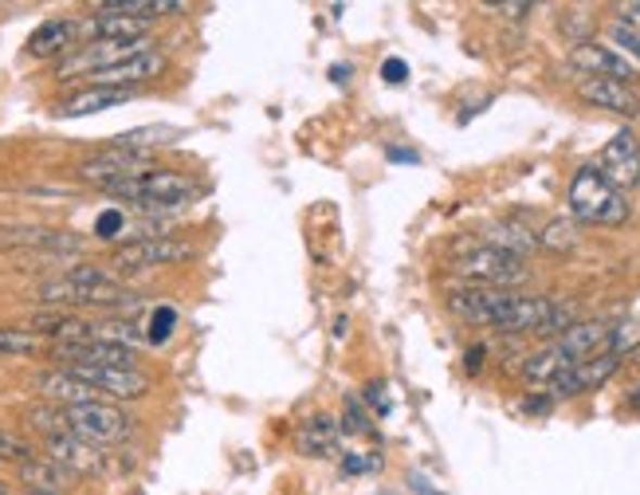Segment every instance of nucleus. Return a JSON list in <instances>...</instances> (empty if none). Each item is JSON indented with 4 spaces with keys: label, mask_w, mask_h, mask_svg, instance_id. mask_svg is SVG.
I'll return each mask as SVG.
<instances>
[{
    "label": "nucleus",
    "mask_w": 640,
    "mask_h": 495,
    "mask_svg": "<svg viewBox=\"0 0 640 495\" xmlns=\"http://www.w3.org/2000/svg\"><path fill=\"white\" fill-rule=\"evenodd\" d=\"M487 244L491 248H503V252H511V256H527V252H535L538 248V237L530 232V228L515 225V220H503V225H491V232H487Z\"/></svg>",
    "instance_id": "nucleus-26"
},
{
    "label": "nucleus",
    "mask_w": 640,
    "mask_h": 495,
    "mask_svg": "<svg viewBox=\"0 0 640 495\" xmlns=\"http://www.w3.org/2000/svg\"><path fill=\"white\" fill-rule=\"evenodd\" d=\"M16 472H21V484L28 487V492H67V484H72V472H63L60 465H52L48 456H31V460H24V465H16Z\"/></svg>",
    "instance_id": "nucleus-22"
},
{
    "label": "nucleus",
    "mask_w": 640,
    "mask_h": 495,
    "mask_svg": "<svg viewBox=\"0 0 640 495\" xmlns=\"http://www.w3.org/2000/svg\"><path fill=\"white\" fill-rule=\"evenodd\" d=\"M366 468H382V460H362L358 453L346 460V472H366Z\"/></svg>",
    "instance_id": "nucleus-36"
},
{
    "label": "nucleus",
    "mask_w": 640,
    "mask_h": 495,
    "mask_svg": "<svg viewBox=\"0 0 640 495\" xmlns=\"http://www.w3.org/2000/svg\"><path fill=\"white\" fill-rule=\"evenodd\" d=\"M598 169L617 193L640 186V142L632 138V130H620V135H613L605 142V150L598 157Z\"/></svg>",
    "instance_id": "nucleus-10"
},
{
    "label": "nucleus",
    "mask_w": 640,
    "mask_h": 495,
    "mask_svg": "<svg viewBox=\"0 0 640 495\" xmlns=\"http://www.w3.org/2000/svg\"><path fill=\"white\" fill-rule=\"evenodd\" d=\"M31 354H52V342H43L28 327H0V358H31Z\"/></svg>",
    "instance_id": "nucleus-24"
},
{
    "label": "nucleus",
    "mask_w": 640,
    "mask_h": 495,
    "mask_svg": "<svg viewBox=\"0 0 640 495\" xmlns=\"http://www.w3.org/2000/svg\"><path fill=\"white\" fill-rule=\"evenodd\" d=\"M578 244V232L569 220H550L542 228V237H538V248H550V252H569V248Z\"/></svg>",
    "instance_id": "nucleus-29"
},
{
    "label": "nucleus",
    "mask_w": 640,
    "mask_h": 495,
    "mask_svg": "<svg viewBox=\"0 0 640 495\" xmlns=\"http://www.w3.org/2000/svg\"><path fill=\"white\" fill-rule=\"evenodd\" d=\"M511 295H515V291H507V288H479V283H472V288L452 291V295H448V307H452V315H460L464 322L496 327V319L503 315V307L511 303Z\"/></svg>",
    "instance_id": "nucleus-13"
},
{
    "label": "nucleus",
    "mask_w": 640,
    "mask_h": 495,
    "mask_svg": "<svg viewBox=\"0 0 640 495\" xmlns=\"http://www.w3.org/2000/svg\"><path fill=\"white\" fill-rule=\"evenodd\" d=\"M554 346L578 366V361L593 358V354H601L610 346V327L605 322H574V327H566L558 334Z\"/></svg>",
    "instance_id": "nucleus-20"
},
{
    "label": "nucleus",
    "mask_w": 640,
    "mask_h": 495,
    "mask_svg": "<svg viewBox=\"0 0 640 495\" xmlns=\"http://www.w3.org/2000/svg\"><path fill=\"white\" fill-rule=\"evenodd\" d=\"M382 75L389 82H405V79H409V63H405V60H385Z\"/></svg>",
    "instance_id": "nucleus-34"
},
{
    "label": "nucleus",
    "mask_w": 640,
    "mask_h": 495,
    "mask_svg": "<svg viewBox=\"0 0 640 495\" xmlns=\"http://www.w3.org/2000/svg\"><path fill=\"white\" fill-rule=\"evenodd\" d=\"M610 40L617 43L613 52L625 55V60H637V63H640V36H637L632 28H625L620 21H613V24H610Z\"/></svg>",
    "instance_id": "nucleus-30"
},
{
    "label": "nucleus",
    "mask_w": 640,
    "mask_h": 495,
    "mask_svg": "<svg viewBox=\"0 0 640 495\" xmlns=\"http://www.w3.org/2000/svg\"><path fill=\"white\" fill-rule=\"evenodd\" d=\"M569 60H574V67L586 72L589 79H613V82H629V87H632V79H637L632 63L613 52V48H605V43H586V40L574 43Z\"/></svg>",
    "instance_id": "nucleus-16"
},
{
    "label": "nucleus",
    "mask_w": 640,
    "mask_h": 495,
    "mask_svg": "<svg viewBox=\"0 0 640 495\" xmlns=\"http://www.w3.org/2000/svg\"><path fill=\"white\" fill-rule=\"evenodd\" d=\"M31 334H40L43 342L63 346V342H91L94 339V322L75 315V310H60V307H43L28 319Z\"/></svg>",
    "instance_id": "nucleus-14"
},
{
    "label": "nucleus",
    "mask_w": 640,
    "mask_h": 495,
    "mask_svg": "<svg viewBox=\"0 0 640 495\" xmlns=\"http://www.w3.org/2000/svg\"><path fill=\"white\" fill-rule=\"evenodd\" d=\"M421 495H440V492H433V487H421Z\"/></svg>",
    "instance_id": "nucleus-42"
},
{
    "label": "nucleus",
    "mask_w": 640,
    "mask_h": 495,
    "mask_svg": "<svg viewBox=\"0 0 640 495\" xmlns=\"http://www.w3.org/2000/svg\"><path fill=\"white\" fill-rule=\"evenodd\" d=\"M106 196H118L126 205L142 208V213H174V208H185L189 201L201 196L189 174H177V169H145V174L130 177V181H118V186L103 189Z\"/></svg>",
    "instance_id": "nucleus-2"
},
{
    "label": "nucleus",
    "mask_w": 640,
    "mask_h": 495,
    "mask_svg": "<svg viewBox=\"0 0 640 495\" xmlns=\"http://www.w3.org/2000/svg\"><path fill=\"white\" fill-rule=\"evenodd\" d=\"M166 72V55L150 48L142 55H130V60H118L103 72L87 75V87H111V91H135L138 82L145 79H157V75Z\"/></svg>",
    "instance_id": "nucleus-9"
},
{
    "label": "nucleus",
    "mask_w": 640,
    "mask_h": 495,
    "mask_svg": "<svg viewBox=\"0 0 640 495\" xmlns=\"http://www.w3.org/2000/svg\"><path fill=\"white\" fill-rule=\"evenodd\" d=\"M63 370L91 385L99 397H114V402H135L150 393V378L142 370H114V366H63Z\"/></svg>",
    "instance_id": "nucleus-8"
},
{
    "label": "nucleus",
    "mask_w": 640,
    "mask_h": 495,
    "mask_svg": "<svg viewBox=\"0 0 640 495\" xmlns=\"http://www.w3.org/2000/svg\"><path fill=\"white\" fill-rule=\"evenodd\" d=\"M36 300L43 307H60V310H130L142 303L135 288H126L123 279L114 276L111 268H99V264H79V268L63 271L60 279H48L40 283Z\"/></svg>",
    "instance_id": "nucleus-1"
},
{
    "label": "nucleus",
    "mask_w": 640,
    "mask_h": 495,
    "mask_svg": "<svg viewBox=\"0 0 640 495\" xmlns=\"http://www.w3.org/2000/svg\"><path fill=\"white\" fill-rule=\"evenodd\" d=\"M479 358H484V346H475V351H468V370H479Z\"/></svg>",
    "instance_id": "nucleus-39"
},
{
    "label": "nucleus",
    "mask_w": 640,
    "mask_h": 495,
    "mask_svg": "<svg viewBox=\"0 0 640 495\" xmlns=\"http://www.w3.org/2000/svg\"><path fill=\"white\" fill-rule=\"evenodd\" d=\"M366 402H370L377 412H389V402L382 397V385H370V390H366Z\"/></svg>",
    "instance_id": "nucleus-35"
},
{
    "label": "nucleus",
    "mask_w": 640,
    "mask_h": 495,
    "mask_svg": "<svg viewBox=\"0 0 640 495\" xmlns=\"http://www.w3.org/2000/svg\"><path fill=\"white\" fill-rule=\"evenodd\" d=\"M145 169H154V154L150 150H126V145H106L99 154L84 157L79 162V181L87 186H99V189H111L118 181H130V177L145 174Z\"/></svg>",
    "instance_id": "nucleus-7"
},
{
    "label": "nucleus",
    "mask_w": 640,
    "mask_h": 495,
    "mask_svg": "<svg viewBox=\"0 0 640 495\" xmlns=\"http://www.w3.org/2000/svg\"><path fill=\"white\" fill-rule=\"evenodd\" d=\"M36 393H43L52 405H91V402H103L99 393L91 390L87 382H79L75 373H67L60 366V370H43V373H36Z\"/></svg>",
    "instance_id": "nucleus-19"
},
{
    "label": "nucleus",
    "mask_w": 640,
    "mask_h": 495,
    "mask_svg": "<svg viewBox=\"0 0 640 495\" xmlns=\"http://www.w3.org/2000/svg\"><path fill=\"white\" fill-rule=\"evenodd\" d=\"M63 417H67V429L87 444H123L135 436V417L111 402L67 405Z\"/></svg>",
    "instance_id": "nucleus-5"
},
{
    "label": "nucleus",
    "mask_w": 640,
    "mask_h": 495,
    "mask_svg": "<svg viewBox=\"0 0 640 495\" xmlns=\"http://www.w3.org/2000/svg\"><path fill=\"white\" fill-rule=\"evenodd\" d=\"M569 213H574V220H581V225H625L629 220V201L617 193V189L601 177L598 165H581L578 174H574V181H569Z\"/></svg>",
    "instance_id": "nucleus-3"
},
{
    "label": "nucleus",
    "mask_w": 640,
    "mask_h": 495,
    "mask_svg": "<svg viewBox=\"0 0 640 495\" xmlns=\"http://www.w3.org/2000/svg\"><path fill=\"white\" fill-rule=\"evenodd\" d=\"M346 421H350V429H366V417L358 409V402H346Z\"/></svg>",
    "instance_id": "nucleus-37"
},
{
    "label": "nucleus",
    "mask_w": 640,
    "mask_h": 495,
    "mask_svg": "<svg viewBox=\"0 0 640 495\" xmlns=\"http://www.w3.org/2000/svg\"><path fill=\"white\" fill-rule=\"evenodd\" d=\"M569 366H574V361H569L566 354H562L554 342H550L547 351L530 354V358L523 361V378H527L530 385H550V382H558V378H562Z\"/></svg>",
    "instance_id": "nucleus-23"
},
{
    "label": "nucleus",
    "mask_w": 640,
    "mask_h": 495,
    "mask_svg": "<svg viewBox=\"0 0 640 495\" xmlns=\"http://www.w3.org/2000/svg\"><path fill=\"white\" fill-rule=\"evenodd\" d=\"M94 232H99L103 240H123V237H126V220H123V213H118V208L103 213V217H99V225H94Z\"/></svg>",
    "instance_id": "nucleus-32"
},
{
    "label": "nucleus",
    "mask_w": 640,
    "mask_h": 495,
    "mask_svg": "<svg viewBox=\"0 0 640 495\" xmlns=\"http://www.w3.org/2000/svg\"><path fill=\"white\" fill-rule=\"evenodd\" d=\"M177 327V310L174 307H157L154 310V322H150V334H145V342H166L169 334H174Z\"/></svg>",
    "instance_id": "nucleus-31"
},
{
    "label": "nucleus",
    "mask_w": 640,
    "mask_h": 495,
    "mask_svg": "<svg viewBox=\"0 0 640 495\" xmlns=\"http://www.w3.org/2000/svg\"><path fill=\"white\" fill-rule=\"evenodd\" d=\"M496 12H507V16H527L530 4H496Z\"/></svg>",
    "instance_id": "nucleus-38"
},
{
    "label": "nucleus",
    "mask_w": 640,
    "mask_h": 495,
    "mask_svg": "<svg viewBox=\"0 0 640 495\" xmlns=\"http://www.w3.org/2000/svg\"><path fill=\"white\" fill-rule=\"evenodd\" d=\"M135 99V91H111V87H79L55 106L60 118H87V114H99V111H114V106H123Z\"/></svg>",
    "instance_id": "nucleus-21"
},
{
    "label": "nucleus",
    "mask_w": 640,
    "mask_h": 495,
    "mask_svg": "<svg viewBox=\"0 0 640 495\" xmlns=\"http://www.w3.org/2000/svg\"><path fill=\"white\" fill-rule=\"evenodd\" d=\"M620 370V358L610 351H601L593 354V358L578 361V366H569L558 382H550V402H562V397H578V393H589V390H598V385H605L613 378V373Z\"/></svg>",
    "instance_id": "nucleus-12"
},
{
    "label": "nucleus",
    "mask_w": 640,
    "mask_h": 495,
    "mask_svg": "<svg viewBox=\"0 0 640 495\" xmlns=\"http://www.w3.org/2000/svg\"><path fill=\"white\" fill-rule=\"evenodd\" d=\"M181 259H193V244L177 237H145V240H126L111 252L106 268L114 276H135V271H154V268H169V264H181Z\"/></svg>",
    "instance_id": "nucleus-4"
},
{
    "label": "nucleus",
    "mask_w": 640,
    "mask_h": 495,
    "mask_svg": "<svg viewBox=\"0 0 640 495\" xmlns=\"http://www.w3.org/2000/svg\"><path fill=\"white\" fill-rule=\"evenodd\" d=\"M617 16H620V24H625V28H632L640 36V0H629V4H620Z\"/></svg>",
    "instance_id": "nucleus-33"
},
{
    "label": "nucleus",
    "mask_w": 640,
    "mask_h": 495,
    "mask_svg": "<svg viewBox=\"0 0 640 495\" xmlns=\"http://www.w3.org/2000/svg\"><path fill=\"white\" fill-rule=\"evenodd\" d=\"M299 444H303V453H310V456H331L334 448H338V421H334V417H315V421H307L299 433Z\"/></svg>",
    "instance_id": "nucleus-25"
},
{
    "label": "nucleus",
    "mask_w": 640,
    "mask_h": 495,
    "mask_svg": "<svg viewBox=\"0 0 640 495\" xmlns=\"http://www.w3.org/2000/svg\"><path fill=\"white\" fill-rule=\"evenodd\" d=\"M43 456L72 475H103L106 472V456L99 453V444L79 441L75 433L43 436Z\"/></svg>",
    "instance_id": "nucleus-11"
},
{
    "label": "nucleus",
    "mask_w": 640,
    "mask_h": 495,
    "mask_svg": "<svg viewBox=\"0 0 640 495\" xmlns=\"http://www.w3.org/2000/svg\"><path fill=\"white\" fill-rule=\"evenodd\" d=\"M28 424L43 436L72 433V429H67V417H63V405H36V409H28Z\"/></svg>",
    "instance_id": "nucleus-27"
},
{
    "label": "nucleus",
    "mask_w": 640,
    "mask_h": 495,
    "mask_svg": "<svg viewBox=\"0 0 640 495\" xmlns=\"http://www.w3.org/2000/svg\"><path fill=\"white\" fill-rule=\"evenodd\" d=\"M84 36V21H72V16H52L43 21L40 28L28 36V55L31 60H67L75 52V43Z\"/></svg>",
    "instance_id": "nucleus-15"
},
{
    "label": "nucleus",
    "mask_w": 640,
    "mask_h": 495,
    "mask_svg": "<svg viewBox=\"0 0 640 495\" xmlns=\"http://www.w3.org/2000/svg\"><path fill=\"white\" fill-rule=\"evenodd\" d=\"M578 94L586 99L589 106H598V111H613V114H620V118H637L640 114V94L632 91L629 82L589 79V75H581Z\"/></svg>",
    "instance_id": "nucleus-17"
},
{
    "label": "nucleus",
    "mask_w": 640,
    "mask_h": 495,
    "mask_svg": "<svg viewBox=\"0 0 640 495\" xmlns=\"http://www.w3.org/2000/svg\"><path fill=\"white\" fill-rule=\"evenodd\" d=\"M0 248H40V252L72 256V252H84V237L55 232V228H9V232H0Z\"/></svg>",
    "instance_id": "nucleus-18"
},
{
    "label": "nucleus",
    "mask_w": 640,
    "mask_h": 495,
    "mask_svg": "<svg viewBox=\"0 0 640 495\" xmlns=\"http://www.w3.org/2000/svg\"><path fill=\"white\" fill-rule=\"evenodd\" d=\"M24 495H60V492H24Z\"/></svg>",
    "instance_id": "nucleus-41"
},
{
    "label": "nucleus",
    "mask_w": 640,
    "mask_h": 495,
    "mask_svg": "<svg viewBox=\"0 0 640 495\" xmlns=\"http://www.w3.org/2000/svg\"><path fill=\"white\" fill-rule=\"evenodd\" d=\"M0 495H12V487H9V484H4V480H0Z\"/></svg>",
    "instance_id": "nucleus-40"
},
{
    "label": "nucleus",
    "mask_w": 640,
    "mask_h": 495,
    "mask_svg": "<svg viewBox=\"0 0 640 495\" xmlns=\"http://www.w3.org/2000/svg\"><path fill=\"white\" fill-rule=\"evenodd\" d=\"M31 456H36V448L21 433H12V429L0 424V465H24Z\"/></svg>",
    "instance_id": "nucleus-28"
},
{
    "label": "nucleus",
    "mask_w": 640,
    "mask_h": 495,
    "mask_svg": "<svg viewBox=\"0 0 640 495\" xmlns=\"http://www.w3.org/2000/svg\"><path fill=\"white\" fill-rule=\"evenodd\" d=\"M452 268H456V276L472 279L479 288H507V291H511V283H519V279L527 276V271H523V259L491 244H475V248H468V252H460V256L452 259Z\"/></svg>",
    "instance_id": "nucleus-6"
}]
</instances>
